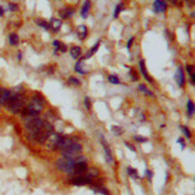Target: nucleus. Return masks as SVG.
I'll list each match as a JSON object with an SVG mask.
<instances>
[{"label":"nucleus","instance_id":"f257e3e1","mask_svg":"<svg viewBox=\"0 0 195 195\" xmlns=\"http://www.w3.org/2000/svg\"><path fill=\"white\" fill-rule=\"evenodd\" d=\"M44 104H45V100L41 99V97H37V95H34V99L31 100V102L24 107L22 110V116L23 117H35V116H39V113L42 111V107H44Z\"/></svg>","mask_w":195,"mask_h":195},{"label":"nucleus","instance_id":"f03ea898","mask_svg":"<svg viewBox=\"0 0 195 195\" xmlns=\"http://www.w3.org/2000/svg\"><path fill=\"white\" fill-rule=\"evenodd\" d=\"M25 107V101L24 98L21 93L18 92H13L11 94V98H10V101L7 102L6 105V109L10 111L13 114H18L21 113L22 110Z\"/></svg>","mask_w":195,"mask_h":195},{"label":"nucleus","instance_id":"7ed1b4c3","mask_svg":"<svg viewBox=\"0 0 195 195\" xmlns=\"http://www.w3.org/2000/svg\"><path fill=\"white\" fill-rule=\"evenodd\" d=\"M75 164H76V160L75 159L70 158H60L57 160L56 165H57V169L60 170L61 172H66V173H73V168H75Z\"/></svg>","mask_w":195,"mask_h":195},{"label":"nucleus","instance_id":"20e7f679","mask_svg":"<svg viewBox=\"0 0 195 195\" xmlns=\"http://www.w3.org/2000/svg\"><path fill=\"white\" fill-rule=\"evenodd\" d=\"M81 151H82V146H81L80 143H77V142L73 141L71 145H69L66 148H64V149L61 151V153H63V157H64V158L76 159L78 157V153H80Z\"/></svg>","mask_w":195,"mask_h":195},{"label":"nucleus","instance_id":"39448f33","mask_svg":"<svg viewBox=\"0 0 195 195\" xmlns=\"http://www.w3.org/2000/svg\"><path fill=\"white\" fill-rule=\"evenodd\" d=\"M71 184L73 185H77V187H81V185H85V184H90L92 183V180L88 178L85 173L83 175H78V176H75L73 180L70 181Z\"/></svg>","mask_w":195,"mask_h":195},{"label":"nucleus","instance_id":"423d86ee","mask_svg":"<svg viewBox=\"0 0 195 195\" xmlns=\"http://www.w3.org/2000/svg\"><path fill=\"white\" fill-rule=\"evenodd\" d=\"M100 141H101V145L104 147V151H105V159H106V163L107 164H112L113 163V158H112V152H111L110 147L107 141L105 140V137L102 135H100Z\"/></svg>","mask_w":195,"mask_h":195},{"label":"nucleus","instance_id":"0eeeda50","mask_svg":"<svg viewBox=\"0 0 195 195\" xmlns=\"http://www.w3.org/2000/svg\"><path fill=\"white\" fill-rule=\"evenodd\" d=\"M88 169L87 166V161L85 160H82V161H76L75 164V168H73V171L71 175H75V176H78V175H83L85 171Z\"/></svg>","mask_w":195,"mask_h":195},{"label":"nucleus","instance_id":"6e6552de","mask_svg":"<svg viewBox=\"0 0 195 195\" xmlns=\"http://www.w3.org/2000/svg\"><path fill=\"white\" fill-rule=\"evenodd\" d=\"M175 81H176V83H177V85H178L180 88H183L184 85H185L184 73H183V69L181 66H178L177 70H176V73H175Z\"/></svg>","mask_w":195,"mask_h":195},{"label":"nucleus","instance_id":"1a4fd4ad","mask_svg":"<svg viewBox=\"0 0 195 195\" xmlns=\"http://www.w3.org/2000/svg\"><path fill=\"white\" fill-rule=\"evenodd\" d=\"M11 94H12V92L11 90H7V89H1V92H0V105H2V106H6L7 105V102L10 101V98H11Z\"/></svg>","mask_w":195,"mask_h":195},{"label":"nucleus","instance_id":"9d476101","mask_svg":"<svg viewBox=\"0 0 195 195\" xmlns=\"http://www.w3.org/2000/svg\"><path fill=\"white\" fill-rule=\"evenodd\" d=\"M153 7H154V11L157 13H164L168 9V5L164 0H156L154 4H153Z\"/></svg>","mask_w":195,"mask_h":195},{"label":"nucleus","instance_id":"9b49d317","mask_svg":"<svg viewBox=\"0 0 195 195\" xmlns=\"http://www.w3.org/2000/svg\"><path fill=\"white\" fill-rule=\"evenodd\" d=\"M48 24H49V29H51L53 33H57V31L60 29L61 22H60V21H58V19H54V18H52Z\"/></svg>","mask_w":195,"mask_h":195},{"label":"nucleus","instance_id":"f8f14e48","mask_svg":"<svg viewBox=\"0 0 195 195\" xmlns=\"http://www.w3.org/2000/svg\"><path fill=\"white\" fill-rule=\"evenodd\" d=\"M140 71L142 73V76L146 78L148 82H152L153 80H152V77L147 73V70H146V65H145V60H141L140 61Z\"/></svg>","mask_w":195,"mask_h":195},{"label":"nucleus","instance_id":"ddd939ff","mask_svg":"<svg viewBox=\"0 0 195 195\" xmlns=\"http://www.w3.org/2000/svg\"><path fill=\"white\" fill-rule=\"evenodd\" d=\"M187 111H188V117H189V118H193L194 112H195V106H194L193 100H188V102H187Z\"/></svg>","mask_w":195,"mask_h":195},{"label":"nucleus","instance_id":"4468645a","mask_svg":"<svg viewBox=\"0 0 195 195\" xmlns=\"http://www.w3.org/2000/svg\"><path fill=\"white\" fill-rule=\"evenodd\" d=\"M89 9H90V1H89V0H85V5H83V7H82V11H81V15H82L83 18H87V17H88Z\"/></svg>","mask_w":195,"mask_h":195},{"label":"nucleus","instance_id":"2eb2a0df","mask_svg":"<svg viewBox=\"0 0 195 195\" xmlns=\"http://www.w3.org/2000/svg\"><path fill=\"white\" fill-rule=\"evenodd\" d=\"M85 175L88 177V178H90V180H93L94 177H97L98 175H99V170L98 169H87V171L85 172Z\"/></svg>","mask_w":195,"mask_h":195},{"label":"nucleus","instance_id":"dca6fc26","mask_svg":"<svg viewBox=\"0 0 195 195\" xmlns=\"http://www.w3.org/2000/svg\"><path fill=\"white\" fill-rule=\"evenodd\" d=\"M9 41H10V45H11V46H17L18 42H19V37H18L17 34L12 33V34H10V36H9Z\"/></svg>","mask_w":195,"mask_h":195},{"label":"nucleus","instance_id":"f3484780","mask_svg":"<svg viewBox=\"0 0 195 195\" xmlns=\"http://www.w3.org/2000/svg\"><path fill=\"white\" fill-rule=\"evenodd\" d=\"M53 46L56 47V52H57V51L66 52V46H65V45H63V44H60V42H59V41H57V40H54V41H53Z\"/></svg>","mask_w":195,"mask_h":195},{"label":"nucleus","instance_id":"a211bd4d","mask_svg":"<svg viewBox=\"0 0 195 195\" xmlns=\"http://www.w3.org/2000/svg\"><path fill=\"white\" fill-rule=\"evenodd\" d=\"M78 36L81 40L85 39V36H87V27L85 25H80L78 27Z\"/></svg>","mask_w":195,"mask_h":195},{"label":"nucleus","instance_id":"6ab92c4d","mask_svg":"<svg viewBox=\"0 0 195 195\" xmlns=\"http://www.w3.org/2000/svg\"><path fill=\"white\" fill-rule=\"evenodd\" d=\"M81 53H82V51H81L80 47H73L71 48V57H73V59H77L81 56Z\"/></svg>","mask_w":195,"mask_h":195},{"label":"nucleus","instance_id":"aec40b11","mask_svg":"<svg viewBox=\"0 0 195 195\" xmlns=\"http://www.w3.org/2000/svg\"><path fill=\"white\" fill-rule=\"evenodd\" d=\"M139 90H140V92H142V93H143V94H146V95L153 97V93H152L151 90H148V89H147V87L145 85H139Z\"/></svg>","mask_w":195,"mask_h":195},{"label":"nucleus","instance_id":"412c9836","mask_svg":"<svg viewBox=\"0 0 195 195\" xmlns=\"http://www.w3.org/2000/svg\"><path fill=\"white\" fill-rule=\"evenodd\" d=\"M73 9H68V10H65L64 12H60V16H61V18H69V17H71L73 15Z\"/></svg>","mask_w":195,"mask_h":195},{"label":"nucleus","instance_id":"4be33fe9","mask_svg":"<svg viewBox=\"0 0 195 195\" xmlns=\"http://www.w3.org/2000/svg\"><path fill=\"white\" fill-rule=\"evenodd\" d=\"M109 82L112 83V85H119V83H121L119 78H118L116 75H110V76H109Z\"/></svg>","mask_w":195,"mask_h":195},{"label":"nucleus","instance_id":"5701e85b","mask_svg":"<svg viewBox=\"0 0 195 195\" xmlns=\"http://www.w3.org/2000/svg\"><path fill=\"white\" fill-rule=\"evenodd\" d=\"M99 46H100V41H98L97 44L94 45V47H92V48H90V51H89V53L87 54V58L92 57V56H93V54H94V53H95V52L98 51V48H99Z\"/></svg>","mask_w":195,"mask_h":195},{"label":"nucleus","instance_id":"b1692460","mask_svg":"<svg viewBox=\"0 0 195 195\" xmlns=\"http://www.w3.org/2000/svg\"><path fill=\"white\" fill-rule=\"evenodd\" d=\"M128 175L130 176V177H133V178H139V176H137V171L133 169V168H128Z\"/></svg>","mask_w":195,"mask_h":195},{"label":"nucleus","instance_id":"393cba45","mask_svg":"<svg viewBox=\"0 0 195 195\" xmlns=\"http://www.w3.org/2000/svg\"><path fill=\"white\" fill-rule=\"evenodd\" d=\"M75 70H76V73H81V75H85V70H82V68H81V61H78V63L76 64V66H75Z\"/></svg>","mask_w":195,"mask_h":195},{"label":"nucleus","instance_id":"a878e982","mask_svg":"<svg viewBox=\"0 0 195 195\" xmlns=\"http://www.w3.org/2000/svg\"><path fill=\"white\" fill-rule=\"evenodd\" d=\"M181 129H182L183 134H184V136H185L187 139H190V137H192V134H190V131H189V129H188L187 127H181Z\"/></svg>","mask_w":195,"mask_h":195},{"label":"nucleus","instance_id":"bb28decb","mask_svg":"<svg viewBox=\"0 0 195 195\" xmlns=\"http://www.w3.org/2000/svg\"><path fill=\"white\" fill-rule=\"evenodd\" d=\"M111 130H112V131H113V133H114L116 135H121L123 133L122 129H121L119 127H117V125H113V127L111 128Z\"/></svg>","mask_w":195,"mask_h":195},{"label":"nucleus","instance_id":"cd10ccee","mask_svg":"<svg viewBox=\"0 0 195 195\" xmlns=\"http://www.w3.org/2000/svg\"><path fill=\"white\" fill-rule=\"evenodd\" d=\"M69 83H70V85H81V82H80L76 77H69Z\"/></svg>","mask_w":195,"mask_h":195},{"label":"nucleus","instance_id":"c85d7f7f","mask_svg":"<svg viewBox=\"0 0 195 195\" xmlns=\"http://www.w3.org/2000/svg\"><path fill=\"white\" fill-rule=\"evenodd\" d=\"M37 24L42 27V28H45V29H49V24L47 22H44L42 19H37Z\"/></svg>","mask_w":195,"mask_h":195},{"label":"nucleus","instance_id":"c756f323","mask_svg":"<svg viewBox=\"0 0 195 195\" xmlns=\"http://www.w3.org/2000/svg\"><path fill=\"white\" fill-rule=\"evenodd\" d=\"M185 69H187V71H188V73H189L190 76L194 75V66H193V65H189V64H188Z\"/></svg>","mask_w":195,"mask_h":195},{"label":"nucleus","instance_id":"7c9ffc66","mask_svg":"<svg viewBox=\"0 0 195 195\" xmlns=\"http://www.w3.org/2000/svg\"><path fill=\"white\" fill-rule=\"evenodd\" d=\"M122 9H123V6L121 5V4L116 7V11H114V15H113V16H114V18H117V17H118V15H119V12H121V10H122Z\"/></svg>","mask_w":195,"mask_h":195},{"label":"nucleus","instance_id":"2f4dec72","mask_svg":"<svg viewBox=\"0 0 195 195\" xmlns=\"http://www.w3.org/2000/svg\"><path fill=\"white\" fill-rule=\"evenodd\" d=\"M85 109L87 110H90V99L88 97L85 98Z\"/></svg>","mask_w":195,"mask_h":195},{"label":"nucleus","instance_id":"473e14b6","mask_svg":"<svg viewBox=\"0 0 195 195\" xmlns=\"http://www.w3.org/2000/svg\"><path fill=\"white\" fill-rule=\"evenodd\" d=\"M146 177H147V180L148 181H151L152 178H153V171H149V170H146Z\"/></svg>","mask_w":195,"mask_h":195},{"label":"nucleus","instance_id":"72a5a7b5","mask_svg":"<svg viewBox=\"0 0 195 195\" xmlns=\"http://www.w3.org/2000/svg\"><path fill=\"white\" fill-rule=\"evenodd\" d=\"M134 139L137 141V142H146L147 141V139L146 137H140L139 135H136V136H134Z\"/></svg>","mask_w":195,"mask_h":195},{"label":"nucleus","instance_id":"f704fd0d","mask_svg":"<svg viewBox=\"0 0 195 195\" xmlns=\"http://www.w3.org/2000/svg\"><path fill=\"white\" fill-rule=\"evenodd\" d=\"M134 37H130V39H129V41H128V44H127V48L129 49L130 48V46H131V45H133V42H134Z\"/></svg>","mask_w":195,"mask_h":195},{"label":"nucleus","instance_id":"c9c22d12","mask_svg":"<svg viewBox=\"0 0 195 195\" xmlns=\"http://www.w3.org/2000/svg\"><path fill=\"white\" fill-rule=\"evenodd\" d=\"M9 9H10L11 11H16L18 7H17V5H15V4H9Z\"/></svg>","mask_w":195,"mask_h":195},{"label":"nucleus","instance_id":"e433bc0d","mask_svg":"<svg viewBox=\"0 0 195 195\" xmlns=\"http://www.w3.org/2000/svg\"><path fill=\"white\" fill-rule=\"evenodd\" d=\"M131 75H133V81H137V75H136L134 70H130V76Z\"/></svg>","mask_w":195,"mask_h":195},{"label":"nucleus","instance_id":"4c0bfd02","mask_svg":"<svg viewBox=\"0 0 195 195\" xmlns=\"http://www.w3.org/2000/svg\"><path fill=\"white\" fill-rule=\"evenodd\" d=\"M177 142H178V143H181V146H182V148H184V147H185V143H184V141H183L182 137H180V139L177 140Z\"/></svg>","mask_w":195,"mask_h":195},{"label":"nucleus","instance_id":"58836bf2","mask_svg":"<svg viewBox=\"0 0 195 195\" xmlns=\"http://www.w3.org/2000/svg\"><path fill=\"white\" fill-rule=\"evenodd\" d=\"M125 146L128 147L129 149H131L133 152H135V151H136V149H135V147H134V146H131V145H130V143H128V142H125Z\"/></svg>","mask_w":195,"mask_h":195},{"label":"nucleus","instance_id":"ea45409f","mask_svg":"<svg viewBox=\"0 0 195 195\" xmlns=\"http://www.w3.org/2000/svg\"><path fill=\"white\" fill-rule=\"evenodd\" d=\"M185 1H187V4H188V5H190V6L194 4V0H185Z\"/></svg>","mask_w":195,"mask_h":195},{"label":"nucleus","instance_id":"a19ab883","mask_svg":"<svg viewBox=\"0 0 195 195\" xmlns=\"http://www.w3.org/2000/svg\"><path fill=\"white\" fill-rule=\"evenodd\" d=\"M169 1H171L173 5H178V0H169Z\"/></svg>","mask_w":195,"mask_h":195},{"label":"nucleus","instance_id":"79ce46f5","mask_svg":"<svg viewBox=\"0 0 195 195\" xmlns=\"http://www.w3.org/2000/svg\"><path fill=\"white\" fill-rule=\"evenodd\" d=\"M1 16H4V9L0 6V17H1Z\"/></svg>","mask_w":195,"mask_h":195}]
</instances>
